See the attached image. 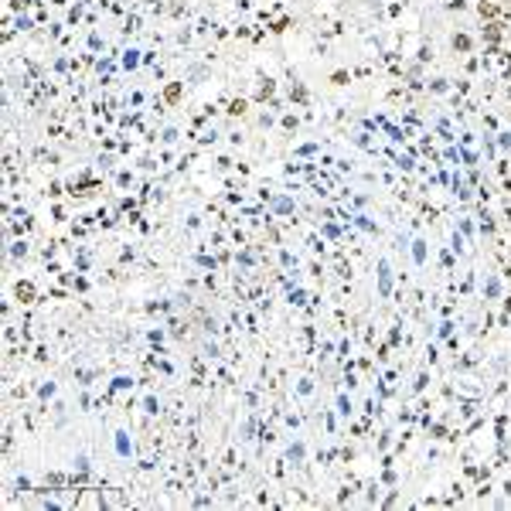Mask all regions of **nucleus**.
<instances>
[{"instance_id": "3", "label": "nucleus", "mask_w": 511, "mask_h": 511, "mask_svg": "<svg viewBox=\"0 0 511 511\" xmlns=\"http://www.w3.org/2000/svg\"><path fill=\"white\" fill-rule=\"evenodd\" d=\"M245 106H249L245 99H235V102L229 106V113H232V116H242V113H245Z\"/></svg>"}, {"instance_id": "6", "label": "nucleus", "mask_w": 511, "mask_h": 511, "mask_svg": "<svg viewBox=\"0 0 511 511\" xmlns=\"http://www.w3.org/2000/svg\"><path fill=\"white\" fill-rule=\"evenodd\" d=\"M477 10H481L484 17H494V14H498V7H494V3H481V7H477Z\"/></svg>"}, {"instance_id": "5", "label": "nucleus", "mask_w": 511, "mask_h": 511, "mask_svg": "<svg viewBox=\"0 0 511 511\" xmlns=\"http://www.w3.org/2000/svg\"><path fill=\"white\" fill-rule=\"evenodd\" d=\"M331 82H334V86H348V72H334Z\"/></svg>"}, {"instance_id": "1", "label": "nucleus", "mask_w": 511, "mask_h": 511, "mask_svg": "<svg viewBox=\"0 0 511 511\" xmlns=\"http://www.w3.org/2000/svg\"><path fill=\"white\" fill-rule=\"evenodd\" d=\"M17 300H21V303L34 300V286H31V283H17Z\"/></svg>"}, {"instance_id": "2", "label": "nucleus", "mask_w": 511, "mask_h": 511, "mask_svg": "<svg viewBox=\"0 0 511 511\" xmlns=\"http://www.w3.org/2000/svg\"><path fill=\"white\" fill-rule=\"evenodd\" d=\"M178 99H181V82H171V86L164 89V102H171V106H174Z\"/></svg>"}, {"instance_id": "4", "label": "nucleus", "mask_w": 511, "mask_h": 511, "mask_svg": "<svg viewBox=\"0 0 511 511\" xmlns=\"http://www.w3.org/2000/svg\"><path fill=\"white\" fill-rule=\"evenodd\" d=\"M453 48L467 51V48H470V38H467V34H457V38H453Z\"/></svg>"}, {"instance_id": "7", "label": "nucleus", "mask_w": 511, "mask_h": 511, "mask_svg": "<svg viewBox=\"0 0 511 511\" xmlns=\"http://www.w3.org/2000/svg\"><path fill=\"white\" fill-rule=\"evenodd\" d=\"M266 95H273V82H266V86L259 89V99H266Z\"/></svg>"}]
</instances>
